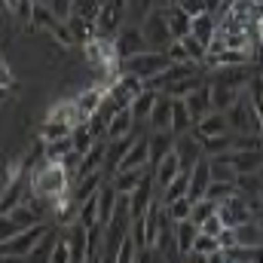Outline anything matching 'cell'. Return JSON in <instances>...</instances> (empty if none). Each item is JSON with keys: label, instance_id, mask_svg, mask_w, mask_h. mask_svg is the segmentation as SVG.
<instances>
[{"label": "cell", "instance_id": "obj_1", "mask_svg": "<svg viewBox=\"0 0 263 263\" xmlns=\"http://www.w3.org/2000/svg\"><path fill=\"white\" fill-rule=\"evenodd\" d=\"M70 172H67L65 165H59V162H46L43 159V165H37V168H31V175H28V187H31V193L40 199H49V202H55V199H62L70 193Z\"/></svg>", "mask_w": 263, "mask_h": 263}, {"label": "cell", "instance_id": "obj_2", "mask_svg": "<svg viewBox=\"0 0 263 263\" xmlns=\"http://www.w3.org/2000/svg\"><path fill=\"white\" fill-rule=\"evenodd\" d=\"M227 123H230V132L233 135H260L263 117L257 114V107L251 104L248 92H242L239 101L227 110Z\"/></svg>", "mask_w": 263, "mask_h": 263}, {"label": "cell", "instance_id": "obj_3", "mask_svg": "<svg viewBox=\"0 0 263 263\" xmlns=\"http://www.w3.org/2000/svg\"><path fill=\"white\" fill-rule=\"evenodd\" d=\"M52 220L49 223H37V227H31V230H25V233H18V236H12V239H6L0 248H3V254H15V257H31L37 248H40V242L52 233Z\"/></svg>", "mask_w": 263, "mask_h": 263}, {"label": "cell", "instance_id": "obj_4", "mask_svg": "<svg viewBox=\"0 0 263 263\" xmlns=\"http://www.w3.org/2000/svg\"><path fill=\"white\" fill-rule=\"evenodd\" d=\"M141 92H147V86H144V80H138L135 73H123L114 86H110V95H107V110L110 114H120V110H126L135 104V98L141 95Z\"/></svg>", "mask_w": 263, "mask_h": 263}, {"label": "cell", "instance_id": "obj_5", "mask_svg": "<svg viewBox=\"0 0 263 263\" xmlns=\"http://www.w3.org/2000/svg\"><path fill=\"white\" fill-rule=\"evenodd\" d=\"M172 62H168V55L165 52H153V49H147V52H141V55H135L129 62H123V73H135L138 80H153V77H159L162 70H168Z\"/></svg>", "mask_w": 263, "mask_h": 263}, {"label": "cell", "instance_id": "obj_6", "mask_svg": "<svg viewBox=\"0 0 263 263\" xmlns=\"http://www.w3.org/2000/svg\"><path fill=\"white\" fill-rule=\"evenodd\" d=\"M141 31H144V40H147V46H150L153 52H165V49L175 43V37H172V31H168V22H165V12H162V9H153V12L144 18Z\"/></svg>", "mask_w": 263, "mask_h": 263}, {"label": "cell", "instance_id": "obj_7", "mask_svg": "<svg viewBox=\"0 0 263 263\" xmlns=\"http://www.w3.org/2000/svg\"><path fill=\"white\" fill-rule=\"evenodd\" d=\"M107 95H110V86L104 83H95V86H86L80 89L73 98H77V110H80V126L89 123L95 114H101V107L107 104Z\"/></svg>", "mask_w": 263, "mask_h": 263}, {"label": "cell", "instance_id": "obj_8", "mask_svg": "<svg viewBox=\"0 0 263 263\" xmlns=\"http://www.w3.org/2000/svg\"><path fill=\"white\" fill-rule=\"evenodd\" d=\"M37 223H46V220H43L28 202L18 205V208H12L9 214H3V223H0V230H3V242L12 239V236H18V233H25V230H31V227H37Z\"/></svg>", "mask_w": 263, "mask_h": 263}, {"label": "cell", "instance_id": "obj_9", "mask_svg": "<svg viewBox=\"0 0 263 263\" xmlns=\"http://www.w3.org/2000/svg\"><path fill=\"white\" fill-rule=\"evenodd\" d=\"M150 46H147V40H144V31L141 28H135V25H126L120 34H117V52H120V59L123 62H129L135 55H141V52H147Z\"/></svg>", "mask_w": 263, "mask_h": 263}, {"label": "cell", "instance_id": "obj_10", "mask_svg": "<svg viewBox=\"0 0 263 263\" xmlns=\"http://www.w3.org/2000/svg\"><path fill=\"white\" fill-rule=\"evenodd\" d=\"M123 18H126V9L110 0V3L101 6V12H98V18H95V31H98L101 37H117V34L126 28Z\"/></svg>", "mask_w": 263, "mask_h": 263}, {"label": "cell", "instance_id": "obj_11", "mask_svg": "<svg viewBox=\"0 0 263 263\" xmlns=\"http://www.w3.org/2000/svg\"><path fill=\"white\" fill-rule=\"evenodd\" d=\"M217 214L223 220V227H242L251 220V208H248V199L245 196H233L227 202L217 205Z\"/></svg>", "mask_w": 263, "mask_h": 263}, {"label": "cell", "instance_id": "obj_12", "mask_svg": "<svg viewBox=\"0 0 263 263\" xmlns=\"http://www.w3.org/2000/svg\"><path fill=\"white\" fill-rule=\"evenodd\" d=\"M153 172H156V168L150 165V172H147L144 184H141V187H138V190L129 196V202H132V220L144 217V214H147V208L156 202V199H153V190H159V187H156V178H153Z\"/></svg>", "mask_w": 263, "mask_h": 263}, {"label": "cell", "instance_id": "obj_13", "mask_svg": "<svg viewBox=\"0 0 263 263\" xmlns=\"http://www.w3.org/2000/svg\"><path fill=\"white\" fill-rule=\"evenodd\" d=\"M227 159L236 175H260L263 168V150H230Z\"/></svg>", "mask_w": 263, "mask_h": 263}, {"label": "cell", "instance_id": "obj_14", "mask_svg": "<svg viewBox=\"0 0 263 263\" xmlns=\"http://www.w3.org/2000/svg\"><path fill=\"white\" fill-rule=\"evenodd\" d=\"M175 153L181 156L184 172H193L199 159H205V150H202V144H199L193 135H178V141H175Z\"/></svg>", "mask_w": 263, "mask_h": 263}, {"label": "cell", "instance_id": "obj_15", "mask_svg": "<svg viewBox=\"0 0 263 263\" xmlns=\"http://www.w3.org/2000/svg\"><path fill=\"white\" fill-rule=\"evenodd\" d=\"M230 132V123H227V114H208L205 120H199L196 126H193V138H196L199 144L202 141H208V138H217V135H227Z\"/></svg>", "mask_w": 263, "mask_h": 263}, {"label": "cell", "instance_id": "obj_16", "mask_svg": "<svg viewBox=\"0 0 263 263\" xmlns=\"http://www.w3.org/2000/svg\"><path fill=\"white\" fill-rule=\"evenodd\" d=\"M208 187H211V162H208V156H205V159H199L196 168H193L187 199H190V202H202V199L208 196Z\"/></svg>", "mask_w": 263, "mask_h": 263}, {"label": "cell", "instance_id": "obj_17", "mask_svg": "<svg viewBox=\"0 0 263 263\" xmlns=\"http://www.w3.org/2000/svg\"><path fill=\"white\" fill-rule=\"evenodd\" d=\"M165 12V22H168V31H172V37L175 40H184V37H190L193 34V18L175 3V6H168V9H162Z\"/></svg>", "mask_w": 263, "mask_h": 263}, {"label": "cell", "instance_id": "obj_18", "mask_svg": "<svg viewBox=\"0 0 263 263\" xmlns=\"http://www.w3.org/2000/svg\"><path fill=\"white\" fill-rule=\"evenodd\" d=\"M175 141H178V135H172V132H150V165L153 168L175 150Z\"/></svg>", "mask_w": 263, "mask_h": 263}, {"label": "cell", "instance_id": "obj_19", "mask_svg": "<svg viewBox=\"0 0 263 263\" xmlns=\"http://www.w3.org/2000/svg\"><path fill=\"white\" fill-rule=\"evenodd\" d=\"M181 172H184V165H181V156H178V153L172 150V153H168V156H165V159H162V162L156 165V172H153V178H156V187H159V193H162V190H165V187H168V184H172V181H175L178 175H181Z\"/></svg>", "mask_w": 263, "mask_h": 263}, {"label": "cell", "instance_id": "obj_20", "mask_svg": "<svg viewBox=\"0 0 263 263\" xmlns=\"http://www.w3.org/2000/svg\"><path fill=\"white\" fill-rule=\"evenodd\" d=\"M208 92H211V110L214 114H227L242 95V92H236V89H230L223 83H208Z\"/></svg>", "mask_w": 263, "mask_h": 263}, {"label": "cell", "instance_id": "obj_21", "mask_svg": "<svg viewBox=\"0 0 263 263\" xmlns=\"http://www.w3.org/2000/svg\"><path fill=\"white\" fill-rule=\"evenodd\" d=\"M147 172H150V165L147 168H132V172H114V187L120 190V196H132L141 184H144V178H147Z\"/></svg>", "mask_w": 263, "mask_h": 263}, {"label": "cell", "instance_id": "obj_22", "mask_svg": "<svg viewBox=\"0 0 263 263\" xmlns=\"http://www.w3.org/2000/svg\"><path fill=\"white\" fill-rule=\"evenodd\" d=\"M184 104H187V110H190V117H193V126H196L199 120H205L208 114H214V110H211V92H208V86H202L199 92L187 95Z\"/></svg>", "mask_w": 263, "mask_h": 263}, {"label": "cell", "instance_id": "obj_23", "mask_svg": "<svg viewBox=\"0 0 263 263\" xmlns=\"http://www.w3.org/2000/svg\"><path fill=\"white\" fill-rule=\"evenodd\" d=\"M172 110H175V101H172L168 95H159L156 110H153V117L147 120V123H150V132H172Z\"/></svg>", "mask_w": 263, "mask_h": 263}, {"label": "cell", "instance_id": "obj_24", "mask_svg": "<svg viewBox=\"0 0 263 263\" xmlns=\"http://www.w3.org/2000/svg\"><path fill=\"white\" fill-rule=\"evenodd\" d=\"M135 114H132V107L126 110H120V114H114V120H110V126H107V141H120V138H129L132 129H135Z\"/></svg>", "mask_w": 263, "mask_h": 263}, {"label": "cell", "instance_id": "obj_25", "mask_svg": "<svg viewBox=\"0 0 263 263\" xmlns=\"http://www.w3.org/2000/svg\"><path fill=\"white\" fill-rule=\"evenodd\" d=\"M175 239H178V251H181V257L193 254V245H196V239H199V227L193 223V220L175 223Z\"/></svg>", "mask_w": 263, "mask_h": 263}, {"label": "cell", "instance_id": "obj_26", "mask_svg": "<svg viewBox=\"0 0 263 263\" xmlns=\"http://www.w3.org/2000/svg\"><path fill=\"white\" fill-rule=\"evenodd\" d=\"M190 178H193V172H181V175L159 193V202H162V205H172V202L184 199L187 193H190Z\"/></svg>", "mask_w": 263, "mask_h": 263}, {"label": "cell", "instance_id": "obj_27", "mask_svg": "<svg viewBox=\"0 0 263 263\" xmlns=\"http://www.w3.org/2000/svg\"><path fill=\"white\" fill-rule=\"evenodd\" d=\"M202 86H208L205 83V73H196V77H184V80H178L168 92H162V95H168V98H175V101H184L187 95H193V92H199Z\"/></svg>", "mask_w": 263, "mask_h": 263}, {"label": "cell", "instance_id": "obj_28", "mask_svg": "<svg viewBox=\"0 0 263 263\" xmlns=\"http://www.w3.org/2000/svg\"><path fill=\"white\" fill-rule=\"evenodd\" d=\"M214 34H217V15H211V12H202L193 18V37H199L205 46L214 40Z\"/></svg>", "mask_w": 263, "mask_h": 263}, {"label": "cell", "instance_id": "obj_29", "mask_svg": "<svg viewBox=\"0 0 263 263\" xmlns=\"http://www.w3.org/2000/svg\"><path fill=\"white\" fill-rule=\"evenodd\" d=\"M236 233H239L242 248H260L263 245V223H257V220H248V223L236 227Z\"/></svg>", "mask_w": 263, "mask_h": 263}, {"label": "cell", "instance_id": "obj_30", "mask_svg": "<svg viewBox=\"0 0 263 263\" xmlns=\"http://www.w3.org/2000/svg\"><path fill=\"white\" fill-rule=\"evenodd\" d=\"M73 129L65 126V123H52V120H43L40 126H37V138L40 141H46V144H52V141H62V138H70Z\"/></svg>", "mask_w": 263, "mask_h": 263}, {"label": "cell", "instance_id": "obj_31", "mask_svg": "<svg viewBox=\"0 0 263 263\" xmlns=\"http://www.w3.org/2000/svg\"><path fill=\"white\" fill-rule=\"evenodd\" d=\"M156 101H159V92H141L138 98H135V104H132V114H135V120H150L153 117V110H156Z\"/></svg>", "mask_w": 263, "mask_h": 263}, {"label": "cell", "instance_id": "obj_32", "mask_svg": "<svg viewBox=\"0 0 263 263\" xmlns=\"http://www.w3.org/2000/svg\"><path fill=\"white\" fill-rule=\"evenodd\" d=\"M135 141H138V138L129 135V138H120V141H110V144H107V165H110V168H117V165L126 159V153L135 147Z\"/></svg>", "mask_w": 263, "mask_h": 263}, {"label": "cell", "instance_id": "obj_33", "mask_svg": "<svg viewBox=\"0 0 263 263\" xmlns=\"http://www.w3.org/2000/svg\"><path fill=\"white\" fill-rule=\"evenodd\" d=\"M202 150H205V156H208V159H214V156H220V153H230V150H233V132L202 141Z\"/></svg>", "mask_w": 263, "mask_h": 263}, {"label": "cell", "instance_id": "obj_34", "mask_svg": "<svg viewBox=\"0 0 263 263\" xmlns=\"http://www.w3.org/2000/svg\"><path fill=\"white\" fill-rule=\"evenodd\" d=\"M233 196H239V187H236V181H211V187H208V196L205 199H211V202H227V199H233Z\"/></svg>", "mask_w": 263, "mask_h": 263}, {"label": "cell", "instance_id": "obj_35", "mask_svg": "<svg viewBox=\"0 0 263 263\" xmlns=\"http://www.w3.org/2000/svg\"><path fill=\"white\" fill-rule=\"evenodd\" d=\"M70 153H73V138H62V141L46 144V162H59L62 165Z\"/></svg>", "mask_w": 263, "mask_h": 263}, {"label": "cell", "instance_id": "obj_36", "mask_svg": "<svg viewBox=\"0 0 263 263\" xmlns=\"http://www.w3.org/2000/svg\"><path fill=\"white\" fill-rule=\"evenodd\" d=\"M70 138H73V150H77L80 156H86V153H89V150L98 144V141H95V135L89 132V126H86V123H83V126H77Z\"/></svg>", "mask_w": 263, "mask_h": 263}, {"label": "cell", "instance_id": "obj_37", "mask_svg": "<svg viewBox=\"0 0 263 263\" xmlns=\"http://www.w3.org/2000/svg\"><path fill=\"white\" fill-rule=\"evenodd\" d=\"M236 187H239V196L254 199V196H260L263 178L260 175H239V178H236Z\"/></svg>", "mask_w": 263, "mask_h": 263}, {"label": "cell", "instance_id": "obj_38", "mask_svg": "<svg viewBox=\"0 0 263 263\" xmlns=\"http://www.w3.org/2000/svg\"><path fill=\"white\" fill-rule=\"evenodd\" d=\"M165 214H168V220H172V223H184V220H190V214H193V202H190L187 196L178 199V202L165 205Z\"/></svg>", "mask_w": 263, "mask_h": 263}, {"label": "cell", "instance_id": "obj_39", "mask_svg": "<svg viewBox=\"0 0 263 263\" xmlns=\"http://www.w3.org/2000/svg\"><path fill=\"white\" fill-rule=\"evenodd\" d=\"M25 205V193H22V184H12V187H3V199H0V211L9 214L12 208Z\"/></svg>", "mask_w": 263, "mask_h": 263}, {"label": "cell", "instance_id": "obj_40", "mask_svg": "<svg viewBox=\"0 0 263 263\" xmlns=\"http://www.w3.org/2000/svg\"><path fill=\"white\" fill-rule=\"evenodd\" d=\"M211 214H217V202H211V199H202V202H193V214H190V220L202 227Z\"/></svg>", "mask_w": 263, "mask_h": 263}, {"label": "cell", "instance_id": "obj_41", "mask_svg": "<svg viewBox=\"0 0 263 263\" xmlns=\"http://www.w3.org/2000/svg\"><path fill=\"white\" fill-rule=\"evenodd\" d=\"M233 150H263L260 135H233Z\"/></svg>", "mask_w": 263, "mask_h": 263}, {"label": "cell", "instance_id": "obj_42", "mask_svg": "<svg viewBox=\"0 0 263 263\" xmlns=\"http://www.w3.org/2000/svg\"><path fill=\"white\" fill-rule=\"evenodd\" d=\"M165 55H168V62H172V65H190V62H193V59L187 55V49H184V43H181V40H175V43L165 49Z\"/></svg>", "mask_w": 263, "mask_h": 263}, {"label": "cell", "instance_id": "obj_43", "mask_svg": "<svg viewBox=\"0 0 263 263\" xmlns=\"http://www.w3.org/2000/svg\"><path fill=\"white\" fill-rule=\"evenodd\" d=\"M193 251H199V254H217V251H220V242H217V239H211V236H205V233H199Z\"/></svg>", "mask_w": 263, "mask_h": 263}, {"label": "cell", "instance_id": "obj_44", "mask_svg": "<svg viewBox=\"0 0 263 263\" xmlns=\"http://www.w3.org/2000/svg\"><path fill=\"white\" fill-rule=\"evenodd\" d=\"M217 242H220V251L239 248V233H236V227H223V233L217 236Z\"/></svg>", "mask_w": 263, "mask_h": 263}, {"label": "cell", "instance_id": "obj_45", "mask_svg": "<svg viewBox=\"0 0 263 263\" xmlns=\"http://www.w3.org/2000/svg\"><path fill=\"white\" fill-rule=\"evenodd\" d=\"M199 233H205V236H211V239H217L220 233H223V220H220V214H211L202 227H199Z\"/></svg>", "mask_w": 263, "mask_h": 263}, {"label": "cell", "instance_id": "obj_46", "mask_svg": "<svg viewBox=\"0 0 263 263\" xmlns=\"http://www.w3.org/2000/svg\"><path fill=\"white\" fill-rule=\"evenodd\" d=\"M49 9H52L62 22H70V18H73V0H52Z\"/></svg>", "mask_w": 263, "mask_h": 263}, {"label": "cell", "instance_id": "obj_47", "mask_svg": "<svg viewBox=\"0 0 263 263\" xmlns=\"http://www.w3.org/2000/svg\"><path fill=\"white\" fill-rule=\"evenodd\" d=\"M178 6H181L190 18H196V15H202V12H208V9H205V0H181Z\"/></svg>", "mask_w": 263, "mask_h": 263}, {"label": "cell", "instance_id": "obj_48", "mask_svg": "<svg viewBox=\"0 0 263 263\" xmlns=\"http://www.w3.org/2000/svg\"><path fill=\"white\" fill-rule=\"evenodd\" d=\"M223 6H227V0H205V9H208L211 15H220Z\"/></svg>", "mask_w": 263, "mask_h": 263}, {"label": "cell", "instance_id": "obj_49", "mask_svg": "<svg viewBox=\"0 0 263 263\" xmlns=\"http://www.w3.org/2000/svg\"><path fill=\"white\" fill-rule=\"evenodd\" d=\"M0 263H28V260H25V257H15V254H3Z\"/></svg>", "mask_w": 263, "mask_h": 263}, {"label": "cell", "instance_id": "obj_50", "mask_svg": "<svg viewBox=\"0 0 263 263\" xmlns=\"http://www.w3.org/2000/svg\"><path fill=\"white\" fill-rule=\"evenodd\" d=\"M227 260V254L223 251H217V254H208V263H223Z\"/></svg>", "mask_w": 263, "mask_h": 263}, {"label": "cell", "instance_id": "obj_51", "mask_svg": "<svg viewBox=\"0 0 263 263\" xmlns=\"http://www.w3.org/2000/svg\"><path fill=\"white\" fill-rule=\"evenodd\" d=\"M98 3H101V6H104V3H110V0H98Z\"/></svg>", "mask_w": 263, "mask_h": 263}, {"label": "cell", "instance_id": "obj_52", "mask_svg": "<svg viewBox=\"0 0 263 263\" xmlns=\"http://www.w3.org/2000/svg\"><path fill=\"white\" fill-rule=\"evenodd\" d=\"M257 3H263V0H257Z\"/></svg>", "mask_w": 263, "mask_h": 263}]
</instances>
